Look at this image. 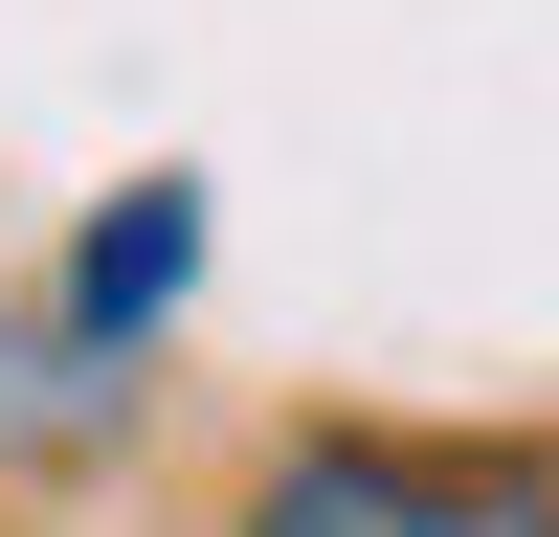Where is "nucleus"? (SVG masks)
<instances>
[{
  "mask_svg": "<svg viewBox=\"0 0 559 537\" xmlns=\"http://www.w3.org/2000/svg\"><path fill=\"white\" fill-rule=\"evenodd\" d=\"M224 537H559V470L448 448V426H269Z\"/></svg>",
  "mask_w": 559,
  "mask_h": 537,
  "instance_id": "f257e3e1",
  "label": "nucleus"
},
{
  "mask_svg": "<svg viewBox=\"0 0 559 537\" xmlns=\"http://www.w3.org/2000/svg\"><path fill=\"white\" fill-rule=\"evenodd\" d=\"M202 291V179H134V202H90V247L45 268V313H68L90 358H157V313Z\"/></svg>",
  "mask_w": 559,
  "mask_h": 537,
  "instance_id": "f03ea898",
  "label": "nucleus"
}]
</instances>
